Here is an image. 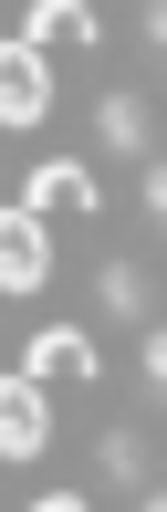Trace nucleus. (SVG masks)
<instances>
[{
	"label": "nucleus",
	"instance_id": "1a4fd4ad",
	"mask_svg": "<svg viewBox=\"0 0 167 512\" xmlns=\"http://www.w3.org/2000/svg\"><path fill=\"white\" fill-rule=\"evenodd\" d=\"M105 481H115V492H147V439L115 429V439H105Z\"/></svg>",
	"mask_w": 167,
	"mask_h": 512
},
{
	"label": "nucleus",
	"instance_id": "20e7f679",
	"mask_svg": "<svg viewBox=\"0 0 167 512\" xmlns=\"http://www.w3.org/2000/svg\"><path fill=\"white\" fill-rule=\"evenodd\" d=\"M32 209L42 220H94V168L84 157H42L32 168Z\"/></svg>",
	"mask_w": 167,
	"mask_h": 512
},
{
	"label": "nucleus",
	"instance_id": "9d476101",
	"mask_svg": "<svg viewBox=\"0 0 167 512\" xmlns=\"http://www.w3.org/2000/svg\"><path fill=\"white\" fill-rule=\"evenodd\" d=\"M32 512H94V502L84 492H53V502H32Z\"/></svg>",
	"mask_w": 167,
	"mask_h": 512
},
{
	"label": "nucleus",
	"instance_id": "39448f33",
	"mask_svg": "<svg viewBox=\"0 0 167 512\" xmlns=\"http://www.w3.org/2000/svg\"><path fill=\"white\" fill-rule=\"evenodd\" d=\"M32 377H42V387H94V335H84V324L32 335Z\"/></svg>",
	"mask_w": 167,
	"mask_h": 512
},
{
	"label": "nucleus",
	"instance_id": "6e6552de",
	"mask_svg": "<svg viewBox=\"0 0 167 512\" xmlns=\"http://www.w3.org/2000/svg\"><path fill=\"white\" fill-rule=\"evenodd\" d=\"M105 314H115V324H147V272H136V262L105 272Z\"/></svg>",
	"mask_w": 167,
	"mask_h": 512
},
{
	"label": "nucleus",
	"instance_id": "7ed1b4c3",
	"mask_svg": "<svg viewBox=\"0 0 167 512\" xmlns=\"http://www.w3.org/2000/svg\"><path fill=\"white\" fill-rule=\"evenodd\" d=\"M42 439H53V408H42V377L21 366L11 398H0V450H11V460H42Z\"/></svg>",
	"mask_w": 167,
	"mask_h": 512
},
{
	"label": "nucleus",
	"instance_id": "0eeeda50",
	"mask_svg": "<svg viewBox=\"0 0 167 512\" xmlns=\"http://www.w3.org/2000/svg\"><path fill=\"white\" fill-rule=\"evenodd\" d=\"M105 147L115 157H147V105H136V95H105Z\"/></svg>",
	"mask_w": 167,
	"mask_h": 512
},
{
	"label": "nucleus",
	"instance_id": "423d86ee",
	"mask_svg": "<svg viewBox=\"0 0 167 512\" xmlns=\"http://www.w3.org/2000/svg\"><path fill=\"white\" fill-rule=\"evenodd\" d=\"M42 53H94V0H32V32Z\"/></svg>",
	"mask_w": 167,
	"mask_h": 512
},
{
	"label": "nucleus",
	"instance_id": "f03ea898",
	"mask_svg": "<svg viewBox=\"0 0 167 512\" xmlns=\"http://www.w3.org/2000/svg\"><path fill=\"white\" fill-rule=\"evenodd\" d=\"M42 105H53V53H42V42H11V63H0V115H11V126H42Z\"/></svg>",
	"mask_w": 167,
	"mask_h": 512
},
{
	"label": "nucleus",
	"instance_id": "f257e3e1",
	"mask_svg": "<svg viewBox=\"0 0 167 512\" xmlns=\"http://www.w3.org/2000/svg\"><path fill=\"white\" fill-rule=\"evenodd\" d=\"M42 272H53V230H42V209L21 199L11 230H0V283H11V293H42Z\"/></svg>",
	"mask_w": 167,
	"mask_h": 512
}]
</instances>
